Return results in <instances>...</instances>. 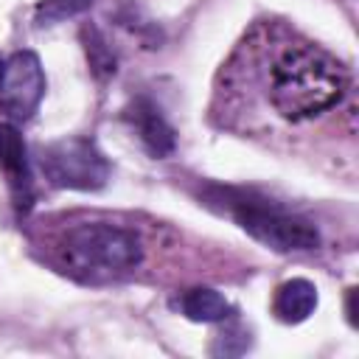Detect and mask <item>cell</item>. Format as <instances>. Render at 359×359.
I'll return each instance as SVG.
<instances>
[{
    "mask_svg": "<svg viewBox=\"0 0 359 359\" xmlns=\"http://www.w3.org/2000/svg\"><path fill=\"white\" fill-rule=\"evenodd\" d=\"M95 0H39L34 8V22L36 25H56L70 17L84 14Z\"/></svg>",
    "mask_w": 359,
    "mask_h": 359,
    "instance_id": "8fae6325",
    "label": "cell"
},
{
    "mask_svg": "<svg viewBox=\"0 0 359 359\" xmlns=\"http://www.w3.org/2000/svg\"><path fill=\"white\" fill-rule=\"evenodd\" d=\"M0 171L8 182L17 208L25 210L31 205V163L25 140L11 123H0Z\"/></svg>",
    "mask_w": 359,
    "mask_h": 359,
    "instance_id": "8992f818",
    "label": "cell"
},
{
    "mask_svg": "<svg viewBox=\"0 0 359 359\" xmlns=\"http://www.w3.org/2000/svg\"><path fill=\"white\" fill-rule=\"evenodd\" d=\"M126 118L151 157H168L174 151V146H177L174 129L151 98H135L126 107Z\"/></svg>",
    "mask_w": 359,
    "mask_h": 359,
    "instance_id": "52a82bcc",
    "label": "cell"
},
{
    "mask_svg": "<svg viewBox=\"0 0 359 359\" xmlns=\"http://www.w3.org/2000/svg\"><path fill=\"white\" fill-rule=\"evenodd\" d=\"M317 309V286L306 278H292L278 286L272 311L278 314L280 323H303L314 314Z\"/></svg>",
    "mask_w": 359,
    "mask_h": 359,
    "instance_id": "ba28073f",
    "label": "cell"
},
{
    "mask_svg": "<svg viewBox=\"0 0 359 359\" xmlns=\"http://www.w3.org/2000/svg\"><path fill=\"white\" fill-rule=\"evenodd\" d=\"M62 266L90 283L121 278L143 264L140 238L109 222H84L73 224L59 241Z\"/></svg>",
    "mask_w": 359,
    "mask_h": 359,
    "instance_id": "7a4b0ae2",
    "label": "cell"
},
{
    "mask_svg": "<svg viewBox=\"0 0 359 359\" xmlns=\"http://www.w3.org/2000/svg\"><path fill=\"white\" fill-rule=\"evenodd\" d=\"M348 90L345 67L314 45L283 48L266 76V95L272 109L286 121H309L328 112Z\"/></svg>",
    "mask_w": 359,
    "mask_h": 359,
    "instance_id": "6da1fadb",
    "label": "cell"
},
{
    "mask_svg": "<svg viewBox=\"0 0 359 359\" xmlns=\"http://www.w3.org/2000/svg\"><path fill=\"white\" fill-rule=\"evenodd\" d=\"M45 180L67 191H98L109 180V163L90 137H62L39 151Z\"/></svg>",
    "mask_w": 359,
    "mask_h": 359,
    "instance_id": "277c9868",
    "label": "cell"
},
{
    "mask_svg": "<svg viewBox=\"0 0 359 359\" xmlns=\"http://www.w3.org/2000/svg\"><path fill=\"white\" fill-rule=\"evenodd\" d=\"M0 76H3V62H0Z\"/></svg>",
    "mask_w": 359,
    "mask_h": 359,
    "instance_id": "7c38bea8",
    "label": "cell"
},
{
    "mask_svg": "<svg viewBox=\"0 0 359 359\" xmlns=\"http://www.w3.org/2000/svg\"><path fill=\"white\" fill-rule=\"evenodd\" d=\"M177 309L194 323H222L233 311L230 303L216 289H208V286H196V289L182 292L177 300Z\"/></svg>",
    "mask_w": 359,
    "mask_h": 359,
    "instance_id": "9c48e42d",
    "label": "cell"
},
{
    "mask_svg": "<svg viewBox=\"0 0 359 359\" xmlns=\"http://www.w3.org/2000/svg\"><path fill=\"white\" fill-rule=\"evenodd\" d=\"M81 45H84V53H87V62H90V70H93L95 79L107 81L109 76H115L118 56H115V50L109 48L107 36H104L95 25H84V28H81Z\"/></svg>",
    "mask_w": 359,
    "mask_h": 359,
    "instance_id": "30bf717a",
    "label": "cell"
},
{
    "mask_svg": "<svg viewBox=\"0 0 359 359\" xmlns=\"http://www.w3.org/2000/svg\"><path fill=\"white\" fill-rule=\"evenodd\" d=\"M222 202L244 233L275 252H306L320 247V230L309 219L294 216L280 205L241 191H222Z\"/></svg>",
    "mask_w": 359,
    "mask_h": 359,
    "instance_id": "3957f363",
    "label": "cell"
},
{
    "mask_svg": "<svg viewBox=\"0 0 359 359\" xmlns=\"http://www.w3.org/2000/svg\"><path fill=\"white\" fill-rule=\"evenodd\" d=\"M45 95V70L34 50H17L3 62L0 109L11 121H28Z\"/></svg>",
    "mask_w": 359,
    "mask_h": 359,
    "instance_id": "5b68a950",
    "label": "cell"
}]
</instances>
